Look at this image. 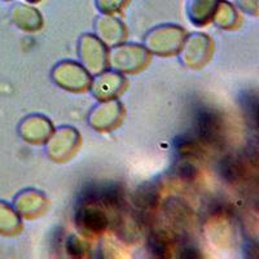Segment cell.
<instances>
[{
  "instance_id": "6",
  "label": "cell",
  "mask_w": 259,
  "mask_h": 259,
  "mask_svg": "<svg viewBox=\"0 0 259 259\" xmlns=\"http://www.w3.org/2000/svg\"><path fill=\"white\" fill-rule=\"evenodd\" d=\"M242 106H244V109L247 112L249 117L254 122H256V117H258V99H256L255 95L246 94V96L244 97Z\"/></svg>"
},
{
  "instance_id": "7",
  "label": "cell",
  "mask_w": 259,
  "mask_h": 259,
  "mask_svg": "<svg viewBox=\"0 0 259 259\" xmlns=\"http://www.w3.org/2000/svg\"><path fill=\"white\" fill-rule=\"evenodd\" d=\"M149 247L156 256H165L166 245L158 236H152L149 239Z\"/></svg>"
},
{
  "instance_id": "3",
  "label": "cell",
  "mask_w": 259,
  "mask_h": 259,
  "mask_svg": "<svg viewBox=\"0 0 259 259\" xmlns=\"http://www.w3.org/2000/svg\"><path fill=\"white\" fill-rule=\"evenodd\" d=\"M78 223L84 226L92 232H101L108 226V218L103 211L96 209H87L83 206L77 214Z\"/></svg>"
},
{
  "instance_id": "4",
  "label": "cell",
  "mask_w": 259,
  "mask_h": 259,
  "mask_svg": "<svg viewBox=\"0 0 259 259\" xmlns=\"http://www.w3.org/2000/svg\"><path fill=\"white\" fill-rule=\"evenodd\" d=\"M134 201L142 209L154 207L157 205V193L153 187H150L149 184H147V186H143L142 188L136 192Z\"/></svg>"
},
{
  "instance_id": "1",
  "label": "cell",
  "mask_w": 259,
  "mask_h": 259,
  "mask_svg": "<svg viewBox=\"0 0 259 259\" xmlns=\"http://www.w3.org/2000/svg\"><path fill=\"white\" fill-rule=\"evenodd\" d=\"M83 205L118 206L122 202V191L117 184H90L82 191Z\"/></svg>"
},
{
  "instance_id": "8",
  "label": "cell",
  "mask_w": 259,
  "mask_h": 259,
  "mask_svg": "<svg viewBox=\"0 0 259 259\" xmlns=\"http://www.w3.org/2000/svg\"><path fill=\"white\" fill-rule=\"evenodd\" d=\"M179 172L182 178H184V179L187 180H191L196 177V167H194L193 165H191V163H184V165L180 167Z\"/></svg>"
},
{
  "instance_id": "9",
  "label": "cell",
  "mask_w": 259,
  "mask_h": 259,
  "mask_svg": "<svg viewBox=\"0 0 259 259\" xmlns=\"http://www.w3.org/2000/svg\"><path fill=\"white\" fill-rule=\"evenodd\" d=\"M66 249H68V253L71 254V255H79L80 254V246L79 244H78L77 241H75V239H73V237H70L68 241V244H66Z\"/></svg>"
},
{
  "instance_id": "10",
  "label": "cell",
  "mask_w": 259,
  "mask_h": 259,
  "mask_svg": "<svg viewBox=\"0 0 259 259\" xmlns=\"http://www.w3.org/2000/svg\"><path fill=\"white\" fill-rule=\"evenodd\" d=\"M183 256H186V258H197L198 256V251L194 249L193 246H187L184 250H183Z\"/></svg>"
},
{
  "instance_id": "5",
  "label": "cell",
  "mask_w": 259,
  "mask_h": 259,
  "mask_svg": "<svg viewBox=\"0 0 259 259\" xmlns=\"http://www.w3.org/2000/svg\"><path fill=\"white\" fill-rule=\"evenodd\" d=\"M221 174L228 182H233L239 178V165L236 159L232 158H226L222 161L221 163Z\"/></svg>"
},
{
  "instance_id": "2",
  "label": "cell",
  "mask_w": 259,
  "mask_h": 259,
  "mask_svg": "<svg viewBox=\"0 0 259 259\" xmlns=\"http://www.w3.org/2000/svg\"><path fill=\"white\" fill-rule=\"evenodd\" d=\"M194 126H196L198 136L205 142H214L215 139L218 138L219 130H221L218 115L207 108H201L197 110Z\"/></svg>"
}]
</instances>
